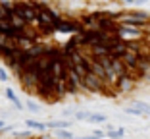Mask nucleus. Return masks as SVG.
<instances>
[{
  "mask_svg": "<svg viewBox=\"0 0 150 139\" xmlns=\"http://www.w3.org/2000/svg\"><path fill=\"white\" fill-rule=\"evenodd\" d=\"M4 95H6V99H8V101H10V103H12L16 108H18V110H23V108H25L21 103H19V99L16 97V91H13L12 87H6V89H4Z\"/></svg>",
  "mask_w": 150,
  "mask_h": 139,
  "instance_id": "1a4fd4ad",
  "label": "nucleus"
},
{
  "mask_svg": "<svg viewBox=\"0 0 150 139\" xmlns=\"http://www.w3.org/2000/svg\"><path fill=\"white\" fill-rule=\"evenodd\" d=\"M10 16H12V14L6 12V10L0 6V21H6V19H10Z\"/></svg>",
  "mask_w": 150,
  "mask_h": 139,
  "instance_id": "a211bd4d",
  "label": "nucleus"
},
{
  "mask_svg": "<svg viewBox=\"0 0 150 139\" xmlns=\"http://www.w3.org/2000/svg\"><path fill=\"white\" fill-rule=\"evenodd\" d=\"M88 116H91V110H77V112H75V120L77 122H87L88 120Z\"/></svg>",
  "mask_w": 150,
  "mask_h": 139,
  "instance_id": "f3484780",
  "label": "nucleus"
},
{
  "mask_svg": "<svg viewBox=\"0 0 150 139\" xmlns=\"http://www.w3.org/2000/svg\"><path fill=\"white\" fill-rule=\"evenodd\" d=\"M125 12H127L129 16H133V18L141 19V21L150 23V14L146 12V10H141V8H131V10H125Z\"/></svg>",
  "mask_w": 150,
  "mask_h": 139,
  "instance_id": "6e6552de",
  "label": "nucleus"
},
{
  "mask_svg": "<svg viewBox=\"0 0 150 139\" xmlns=\"http://www.w3.org/2000/svg\"><path fill=\"white\" fill-rule=\"evenodd\" d=\"M87 122L88 124H108V116L104 112H91Z\"/></svg>",
  "mask_w": 150,
  "mask_h": 139,
  "instance_id": "9b49d317",
  "label": "nucleus"
},
{
  "mask_svg": "<svg viewBox=\"0 0 150 139\" xmlns=\"http://www.w3.org/2000/svg\"><path fill=\"white\" fill-rule=\"evenodd\" d=\"M25 126H27V128H31V130H35V131H46V130H48L46 122L33 120V118H27V120H25Z\"/></svg>",
  "mask_w": 150,
  "mask_h": 139,
  "instance_id": "9d476101",
  "label": "nucleus"
},
{
  "mask_svg": "<svg viewBox=\"0 0 150 139\" xmlns=\"http://www.w3.org/2000/svg\"><path fill=\"white\" fill-rule=\"evenodd\" d=\"M25 108L29 110V112H40V104L39 103H35L33 99H27V103H25Z\"/></svg>",
  "mask_w": 150,
  "mask_h": 139,
  "instance_id": "dca6fc26",
  "label": "nucleus"
},
{
  "mask_svg": "<svg viewBox=\"0 0 150 139\" xmlns=\"http://www.w3.org/2000/svg\"><path fill=\"white\" fill-rule=\"evenodd\" d=\"M77 110H79V108H73V106H67V108H64L62 112H60V118H62V120H67V118H71V116H73V118H75V112H77Z\"/></svg>",
  "mask_w": 150,
  "mask_h": 139,
  "instance_id": "2eb2a0df",
  "label": "nucleus"
},
{
  "mask_svg": "<svg viewBox=\"0 0 150 139\" xmlns=\"http://www.w3.org/2000/svg\"><path fill=\"white\" fill-rule=\"evenodd\" d=\"M12 137L13 139H31L33 137V131L31 130H25V131L16 130V131H12Z\"/></svg>",
  "mask_w": 150,
  "mask_h": 139,
  "instance_id": "4468645a",
  "label": "nucleus"
},
{
  "mask_svg": "<svg viewBox=\"0 0 150 139\" xmlns=\"http://www.w3.org/2000/svg\"><path fill=\"white\" fill-rule=\"evenodd\" d=\"M0 6L10 14H13L16 10H18V2H13V0H0Z\"/></svg>",
  "mask_w": 150,
  "mask_h": 139,
  "instance_id": "f8f14e48",
  "label": "nucleus"
},
{
  "mask_svg": "<svg viewBox=\"0 0 150 139\" xmlns=\"http://www.w3.org/2000/svg\"><path fill=\"white\" fill-rule=\"evenodd\" d=\"M0 81H8V72L4 66H0Z\"/></svg>",
  "mask_w": 150,
  "mask_h": 139,
  "instance_id": "6ab92c4d",
  "label": "nucleus"
},
{
  "mask_svg": "<svg viewBox=\"0 0 150 139\" xmlns=\"http://www.w3.org/2000/svg\"><path fill=\"white\" fill-rule=\"evenodd\" d=\"M114 89L121 95H129V93H133V91L137 89V79H135L131 73H129V76H123V77H119V79L115 81Z\"/></svg>",
  "mask_w": 150,
  "mask_h": 139,
  "instance_id": "20e7f679",
  "label": "nucleus"
},
{
  "mask_svg": "<svg viewBox=\"0 0 150 139\" xmlns=\"http://www.w3.org/2000/svg\"><path fill=\"white\" fill-rule=\"evenodd\" d=\"M10 23H12V27H13V29H16L18 33L25 31L27 27H29V23H27V21H25V19L21 18V16H19L18 12H13L12 16H10Z\"/></svg>",
  "mask_w": 150,
  "mask_h": 139,
  "instance_id": "423d86ee",
  "label": "nucleus"
},
{
  "mask_svg": "<svg viewBox=\"0 0 150 139\" xmlns=\"http://www.w3.org/2000/svg\"><path fill=\"white\" fill-rule=\"evenodd\" d=\"M46 126H48L52 131H56V130H69V128L73 126V122L71 120H62V118H60V120H48Z\"/></svg>",
  "mask_w": 150,
  "mask_h": 139,
  "instance_id": "0eeeda50",
  "label": "nucleus"
},
{
  "mask_svg": "<svg viewBox=\"0 0 150 139\" xmlns=\"http://www.w3.org/2000/svg\"><path fill=\"white\" fill-rule=\"evenodd\" d=\"M16 12L25 19L29 25H39V16H37V10L33 8V2H18V10Z\"/></svg>",
  "mask_w": 150,
  "mask_h": 139,
  "instance_id": "7ed1b4c3",
  "label": "nucleus"
},
{
  "mask_svg": "<svg viewBox=\"0 0 150 139\" xmlns=\"http://www.w3.org/2000/svg\"><path fill=\"white\" fill-rule=\"evenodd\" d=\"M54 137H58V139H75V135H73L71 130H56L54 131Z\"/></svg>",
  "mask_w": 150,
  "mask_h": 139,
  "instance_id": "ddd939ff",
  "label": "nucleus"
},
{
  "mask_svg": "<svg viewBox=\"0 0 150 139\" xmlns=\"http://www.w3.org/2000/svg\"><path fill=\"white\" fill-rule=\"evenodd\" d=\"M75 139H96L93 133H88V135H79V137H75Z\"/></svg>",
  "mask_w": 150,
  "mask_h": 139,
  "instance_id": "aec40b11",
  "label": "nucleus"
},
{
  "mask_svg": "<svg viewBox=\"0 0 150 139\" xmlns=\"http://www.w3.org/2000/svg\"><path fill=\"white\" fill-rule=\"evenodd\" d=\"M104 131H106V139H123L127 133L123 126H114V124H104Z\"/></svg>",
  "mask_w": 150,
  "mask_h": 139,
  "instance_id": "39448f33",
  "label": "nucleus"
},
{
  "mask_svg": "<svg viewBox=\"0 0 150 139\" xmlns=\"http://www.w3.org/2000/svg\"><path fill=\"white\" fill-rule=\"evenodd\" d=\"M123 114H127V116H150V103H144L141 99H131L129 104L123 108Z\"/></svg>",
  "mask_w": 150,
  "mask_h": 139,
  "instance_id": "f257e3e1",
  "label": "nucleus"
},
{
  "mask_svg": "<svg viewBox=\"0 0 150 139\" xmlns=\"http://www.w3.org/2000/svg\"><path fill=\"white\" fill-rule=\"evenodd\" d=\"M37 139H54V137H52V135H46V133H42V135H39Z\"/></svg>",
  "mask_w": 150,
  "mask_h": 139,
  "instance_id": "4be33fe9",
  "label": "nucleus"
},
{
  "mask_svg": "<svg viewBox=\"0 0 150 139\" xmlns=\"http://www.w3.org/2000/svg\"><path fill=\"white\" fill-rule=\"evenodd\" d=\"M85 83V93H96V95H104L110 87L106 85V81H102L100 77H96L94 73H88L83 79Z\"/></svg>",
  "mask_w": 150,
  "mask_h": 139,
  "instance_id": "f03ea898",
  "label": "nucleus"
},
{
  "mask_svg": "<svg viewBox=\"0 0 150 139\" xmlns=\"http://www.w3.org/2000/svg\"><path fill=\"white\" fill-rule=\"evenodd\" d=\"M6 39H8V37H6L4 33H0V48H2V45L6 43Z\"/></svg>",
  "mask_w": 150,
  "mask_h": 139,
  "instance_id": "412c9836",
  "label": "nucleus"
}]
</instances>
